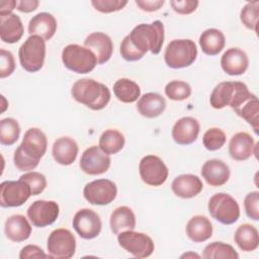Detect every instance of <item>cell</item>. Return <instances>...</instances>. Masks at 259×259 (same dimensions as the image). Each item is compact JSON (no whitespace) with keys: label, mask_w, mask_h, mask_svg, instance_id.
Returning <instances> with one entry per match:
<instances>
[{"label":"cell","mask_w":259,"mask_h":259,"mask_svg":"<svg viewBox=\"0 0 259 259\" xmlns=\"http://www.w3.org/2000/svg\"><path fill=\"white\" fill-rule=\"evenodd\" d=\"M234 240L242 251H254L259 245L258 230L250 224H243L237 228L234 235Z\"/></svg>","instance_id":"cell-31"},{"label":"cell","mask_w":259,"mask_h":259,"mask_svg":"<svg viewBox=\"0 0 259 259\" xmlns=\"http://www.w3.org/2000/svg\"><path fill=\"white\" fill-rule=\"evenodd\" d=\"M120 55L125 61H128V62H135V61L141 60L145 56L133 46L128 35L124 36L120 44Z\"/></svg>","instance_id":"cell-44"},{"label":"cell","mask_w":259,"mask_h":259,"mask_svg":"<svg viewBox=\"0 0 259 259\" xmlns=\"http://www.w3.org/2000/svg\"><path fill=\"white\" fill-rule=\"evenodd\" d=\"M200 131L199 122L191 116H184L178 119L172 127V138L178 145H190L194 143Z\"/></svg>","instance_id":"cell-17"},{"label":"cell","mask_w":259,"mask_h":259,"mask_svg":"<svg viewBox=\"0 0 259 259\" xmlns=\"http://www.w3.org/2000/svg\"><path fill=\"white\" fill-rule=\"evenodd\" d=\"M84 47L93 52L99 65L109 61L113 52L111 38L106 33L100 31L90 33L84 40Z\"/></svg>","instance_id":"cell-18"},{"label":"cell","mask_w":259,"mask_h":259,"mask_svg":"<svg viewBox=\"0 0 259 259\" xmlns=\"http://www.w3.org/2000/svg\"><path fill=\"white\" fill-rule=\"evenodd\" d=\"M127 4L126 0H92L91 5L102 13H111L121 10Z\"/></svg>","instance_id":"cell-41"},{"label":"cell","mask_w":259,"mask_h":259,"mask_svg":"<svg viewBox=\"0 0 259 259\" xmlns=\"http://www.w3.org/2000/svg\"><path fill=\"white\" fill-rule=\"evenodd\" d=\"M30 195V187L21 179L17 181H3L0 184V205L2 207L20 206Z\"/></svg>","instance_id":"cell-12"},{"label":"cell","mask_w":259,"mask_h":259,"mask_svg":"<svg viewBox=\"0 0 259 259\" xmlns=\"http://www.w3.org/2000/svg\"><path fill=\"white\" fill-rule=\"evenodd\" d=\"M204 259H238L239 254L230 244L224 242H212L206 245L202 252Z\"/></svg>","instance_id":"cell-35"},{"label":"cell","mask_w":259,"mask_h":259,"mask_svg":"<svg viewBox=\"0 0 259 259\" xmlns=\"http://www.w3.org/2000/svg\"><path fill=\"white\" fill-rule=\"evenodd\" d=\"M125 144L124 136L117 130L104 131L99 138V148L107 155H114L122 150Z\"/></svg>","instance_id":"cell-34"},{"label":"cell","mask_w":259,"mask_h":259,"mask_svg":"<svg viewBox=\"0 0 259 259\" xmlns=\"http://www.w3.org/2000/svg\"><path fill=\"white\" fill-rule=\"evenodd\" d=\"M244 207L246 214L253 221L259 220V192L252 191L245 196Z\"/></svg>","instance_id":"cell-42"},{"label":"cell","mask_w":259,"mask_h":259,"mask_svg":"<svg viewBox=\"0 0 259 259\" xmlns=\"http://www.w3.org/2000/svg\"><path fill=\"white\" fill-rule=\"evenodd\" d=\"M73 228L85 240L96 238L102 229V223L97 212L90 208L78 210L73 218Z\"/></svg>","instance_id":"cell-15"},{"label":"cell","mask_w":259,"mask_h":259,"mask_svg":"<svg viewBox=\"0 0 259 259\" xmlns=\"http://www.w3.org/2000/svg\"><path fill=\"white\" fill-rule=\"evenodd\" d=\"M234 111L245 119L254 130L256 134H258L259 128V102L258 98L255 94L252 93L250 97L244 100Z\"/></svg>","instance_id":"cell-32"},{"label":"cell","mask_w":259,"mask_h":259,"mask_svg":"<svg viewBox=\"0 0 259 259\" xmlns=\"http://www.w3.org/2000/svg\"><path fill=\"white\" fill-rule=\"evenodd\" d=\"M259 17V1L248 2L240 12L241 22L249 29L257 32Z\"/></svg>","instance_id":"cell-38"},{"label":"cell","mask_w":259,"mask_h":259,"mask_svg":"<svg viewBox=\"0 0 259 259\" xmlns=\"http://www.w3.org/2000/svg\"><path fill=\"white\" fill-rule=\"evenodd\" d=\"M227 137L223 130L219 127L208 128L202 137V144L208 151L220 150L226 143Z\"/></svg>","instance_id":"cell-39"},{"label":"cell","mask_w":259,"mask_h":259,"mask_svg":"<svg viewBox=\"0 0 259 259\" xmlns=\"http://www.w3.org/2000/svg\"><path fill=\"white\" fill-rule=\"evenodd\" d=\"M72 97L92 110L103 109L110 101V91L106 85L94 79L84 78L76 81L71 89Z\"/></svg>","instance_id":"cell-2"},{"label":"cell","mask_w":259,"mask_h":259,"mask_svg":"<svg viewBox=\"0 0 259 259\" xmlns=\"http://www.w3.org/2000/svg\"><path fill=\"white\" fill-rule=\"evenodd\" d=\"M20 259H28V258H51V256L46 254L44 250L36 246V245H26L24 246L20 253H19Z\"/></svg>","instance_id":"cell-46"},{"label":"cell","mask_w":259,"mask_h":259,"mask_svg":"<svg viewBox=\"0 0 259 259\" xmlns=\"http://www.w3.org/2000/svg\"><path fill=\"white\" fill-rule=\"evenodd\" d=\"M117 241L121 248L137 258H147L153 254L155 249L150 236L134 230L120 232L117 235Z\"/></svg>","instance_id":"cell-8"},{"label":"cell","mask_w":259,"mask_h":259,"mask_svg":"<svg viewBox=\"0 0 259 259\" xmlns=\"http://www.w3.org/2000/svg\"><path fill=\"white\" fill-rule=\"evenodd\" d=\"M166 96L174 101H182L190 97L191 87L188 83L180 80H173L165 86Z\"/></svg>","instance_id":"cell-37"},{"label":"cell","mask_w":259,"mask_h":259,"mask_svg":"<svg viewBox=\"0 0 259 259\" xmlns=\"http://www.w3.org/2000/svg\"><path fill=\"white\" fill-rule=\"evenodd\" d=\"M133 46L142 54L150 51L154 55L161 52L164 42V25L160 20L152 23H141L127 34Z\"/></svg>","instance_id":"cell-3"},{"label":"cell","mask_w":259,"mask_h":259,"mask_svg":"<svg viewBox=\"0 0 259 259\" xmlns=\"http://www.w3.org/2000/svg\"><path fill=\"white\" fill-rule=\"evenodd\" d=\"M24 27L20 17L14 13L0 15V37L6 44L17 42L23 35Z\"/></svg>","instance_id":"cell-26"},{"label":"cell","mask_w":259,"mask_h":259,"mask_svg":"<svg viewBox=\"0 0 259 259\" xmlns=\"http://www.w3.org/2000/svg\"><path fill=\"white\" fill-rule=\"evenodd\" d=\"M15 70V61L13 55L4 49L0 50V77L6 78Z\"/></svg>","instance_id":"cell-43"},{"label":"cell","mask_w":259,"mask_h":259,"mask_svg":"<svg viewBox=\"0 0 259 259\" xmlns=\"http://www.w3.org/2000/svg\"><path fill=\"white\" fill-rule=\"evenodd\" d=\"M197 57V48L193 40L188 38L173 39L166 47L164 60L168 67L181 69L189 67Z\"/></svg>","instance_id":"cell-4"},{"label":"cell","mask_w":259,"mask_h":259,"mask_svg":"<svg viewBox=\"0 0 259 259\" xmlns=\"http://www.w3.org/2000/svg\"><path fill=\"white\" fill-rule=\"evenodd\" d=\"M254 139L245 132L235 134L229 143V154L236 161H245L254 154Z\"/></svg>","instance_id":"cell-24"},{"label":"cell","mask_w":259,"mask_h":259,"mask_svg":"<svg viewBox=\"0 0 259 259\" xmlns=\"http://www.w3.org/2000/svg\"><path fill=\"white\" fill-rule=\"evenodd\" d=\"M173 193L181 198H192L203 189L200 178L193 174H181L174 178L171 183Z\"/></svg>","instance_id":"cell-21"},{"label":"cell","mask_w":259,"mask_h":259,"mask_svg":"<svg viewBox=\"0 0 259 259\" xmlns=\"http://www.w3.org/2000/svg\"><path fill=\"white\" fill-rule=\"evenodd\" d=\"M230 168L222 160L210 159L204 162L201 167V176L210 186H222L230 178Z\"/></svg>","instance_id":"cell-20"},{"label":"cell","mask_w":259,"mask_h":259,"mask_svg":"<svg viewBox=\"0 0 259 259\" xmlns=\"http://www.w3.org/2000/svg\"><path fill=\"white\" fill-rule=\"evenodd\" d=\"M109 226L111 232L115 235L122 231L134 230L136 228V215L128 206H118L110 214Z\"/></svg>","instance_id":"cell-29"},{"label":"cell","mask_w":259,"mask_h":259,"mask_svg":"<svg viewBox=\"0 0 259 259\" xmlns=\"http://www.w3.org/2000/svg\"><path fill=\"white\" fill-rule=\"evenodd\" d=\"M207 208L212 219L223 225H232L240 218V206L237 200L228 193L213 194L208 200Z\"/></svg>","instance_id":"cell-7"},{"label":"cell","mask_w":259,"mask_h":259,"mask_svg":"<svg viewBox=\"0 0 259 259\" xmlns=\"http://www.w3.org/2000/svg\"><path fill=\"white\" fill-rule=\"evenodd\" d=\"M78 151L79 148L75 140L70 137H61L54 142L52 154L58 164L68 166L75 162Z\"/></svg>","instance_id":"cell-23"},{"label":"cell","mask_w":259,"mask_h":259,"mask_svg":"<svg viewBox=\"0 0 259 259\" xmlns=\"http://www.w3.org/2000/svg\"><path fill=\"white\" fill-rule=\"evenodd\" d=\"M113 93L115 97L123 103H133L141 95L140 86L133 80L121 78L113 84Z\"/></svg>","instance_id":"cell-33"},{"label":"cell","mask_w":259,"mask_h":259,"mask_svg":"<svg viewBox=\"0 0 259 259\" xmlns=\"http://www.w3.org/2000/svg\"><path fill=\"white\" fill-rule=\"evenodd\" d=\"M247 89V85L243 82H221L213 88L210 94V105L215 109H222L226 106H232L236 99Z\"/></svg>","instance_id":"cell-13"},{"label":"cell","mask_w":259,"mask_h":259,"mask_svg":"<svg viewBox=\"0 0 259 259\" xmlns=\"http://www.w3.org/2000/svg\"><path fill=\"white\" fill-rule=\"evenodd\" d=\"M58 23L53 14L40 12L29 20L28 32L30 35H38L45 40H49L55 35Z\"/></svg>","instance_id":"cell-22"},{"label":"cell","mask_w":259,"mask_h":259,"mask_svg":"<svg viewBox=\"0 0 259 259\" xmlns=\"http://www.w3.org/2000/svg\"><path fill=\"white\" fill-rule=\"evenodd\" d=\"M226 37L217 28H207L199 36V46L207 56H217L225 48Z\"/></svg>","instance_id":"cell-30"},{"label":"cell","mask_w":259,"mask_h":259,"mask_svg":"<svg viewBox=\"0 0 259 259\" xmlns=\"http://www.w3.org/2000/svg\"><path fill=\"white\" fill-rule=\"evenodd\" d=\"M20 136V126L17 120L6 117L0 120V143L4 146H11Z\"/></svg>","instance_id":"cell-36"},{"label":"cell","mask_w":259,"mask_h":259,"mask_svg":"<svg viewBox=\"0 0 259 259\" xmlns=\"http://www.w3.org/2000/svg\"><path fill=\"white\" fill-rule=\"evenodd\" d=\"M47 249L51 258L69 259L76 251L75 236L68 229H56L48 238Z\"/></svg>","instance_id":"cell-9"},{"label":"cell","mask_w":259,"mask_h":259,"mask_svg":"<svg viewBox=\"0 0 259 259\" xmlns=\"http://www.w3.org/2000/svg\"><path fill=\"white\" fill-rule=\"evenodd\" d=\"M48 147L47 136L38 127H30L24 133L21 144L13 155L15 167L20 171H30L37 167L46 154Z\"/></svg>","instance_id":"cell-1"},{"label":"cell","mask_w":259,"mask_h":259,"mask_svg":"<svg viewBox=\"0 0 259 259\" xmlns=\"http://www.w3.org/2000/svg\"><path fill=\"white\" fill-rule=\"evenodd\" d=\"M135 3L146 12H153L159 10L165 3L164 0H136Z\"/></svg>","instance_id":"cell-47"},{"label":"cell","mask_w":259,"mask_h":259,"mask_svg":"<svg viewBox=\"0 0 259 259\" xmlns=\"http://www.w3.org/2000/svg\"><path fill=\"white\" fill-rule=\"evenodd\" d=\"M62 62L68 70L77 74L90 73L97 65L93 52L76 44H70L63 49Z\"/></svg>","instance_id":"cell-5"},{"label":"cell","mask_w":259,"mask_h":259,"mask_svg":"<svg viewBox=\"0 0 259 259\" xmlns=\"http://www.w3.org/2000/svg\"><path fill=\"white\" fill-rule=\"evenodd\" d=\"M186 235L194 243L208 240L212 235V225L204 215L192 217L186 225Z\"/></svg>","instance_id":"cell-28"},{"label":"cell","mask_w":259,"mask_h":259,"mask_svg":"<svg viewBox=\"0 0 259 259\" xmlns=\"http://www.w3.org/2000/svg\"><path fill=\"white\" fill-rule=\"evenodd\" d=\"M249 66L247 54L239 48L228 49L221 58V67L230 76L244 74Z\"/></svg>","instance_id":"cell-19"},{"label":"cell","mask_w":259,"mask_h":259,"mask_svg":"<svg viewBox=\"0 0 259 259\" xmlns=\"http://www.w3.org/2000/svg\"><path fill=\"white\" fill-rule=\"evenodd\" d=\"M18 58L25 71L29 73L39 71L45 63L46 40L38 35L28 36L18 50Z\"/></svg>","instance_id":"cell-6"},{"label":"cell","mask_w":259,"mask_h":259,"mask_svg":"<svg viewBox=\"0 0 259 259\" xmlns=\"http://www.w3.org/2000/svg\"><path fill=\"white\" fill-rule=\"evenodd\" d=\"M59 213V204L54 200H35L27 208V218L36 228H45L54 224Z\"/></svg>","instance_id":"cell-14"},{"label":"cell","mask_w":259,"mask_h":259,"mask_svg":"<svg viewBox=\"0 0 259 259\" xmlns=\"http://www.w3.org/2000/svg\"><path fill=\"white\" fill-rule=\"evenodd\" d=\"M21 180L26 182L31 190V195L40 194L47 187L46 176L36 171H29L20 176Z\"/></svg>","instance_id":"cell-40"},{"label":"cell","mask_w":259,"mask_h":259,"mask_svg":"<svg viewBox=\"0 0 259 259\" xmlns=\"http://www.w3.org/2000/svg\"><path fill=\"white\" fill-rule=\"evenodd\" d=\"M39 5V2L37 0H21L17 1L16 9L20 12L29 13L34 11Z\"/></svg>","instance_id":"cell-48"},{"label":"cell","mask_w":259,"mask_h":259,"mask_svg":"<svg viewBox=\"0 0 259 259\" xmlns=\"http://www.w3.org/2000/svg\"><path fill=\"white\" fill-rule=\"evenodd\" d=\"M17 1L15 0H3L0 1V15L11 14L13 9L16 8Z\"/></svg>","instance_id":"cell-49"},{"label":"cell","mask_w":259,"mask_h":259,"mask_svg":"<svg viewBox=\"0 0 259 259\" xmlns=\"http://www.w3.org/2000/svg\"><path fill=\"white\" fill-rule=\"evenodd\" d=\"M166 108V100L159 93L149 92L144 94L137 103L139 113L147 118H154L161 115Z\"/></svg>","instance_id":"cell-27"},{"label":"cell","mask_w":259,"mask_h":259,"mask_svg":"<svg viewBox=\"0 0 259 259\" xmlns=\"http://www.w3.org/2000/svg\"><path fill=\"white\" fill-rule=\"evenodd\" d=\"M6 237L12 242H23L31 235V226L22 214H13L7 218L4 225Z\"/></svg>","instance_id":"cell-25"},{"label":"cell","mask_w":259,"mask_h":259,"mask_svg":"<svg viewBox=\"0 0 259 259\" xmlns=\"http://www.w3.org/2000/svg\"><path fill=\"white\" fill-rule=\"evenodd\" d=\"M141 179L150 186H160L168 178V168L161 158L155 155L143 157L139 164Z\"/></svg>","instance_id":"cell-10"},{"label":"cell","mask_w":259,"mask_h":259,"mask_svg":"<svg viewBox=\"0 0 259 259\" xmlns=\"http://www.w3.org/2000/svg\"><path fill=\"white\" fill-rule=\"evenodd\" d=\"M117 194L115 183L109 179H96L84 186V198L94 205H106L112 202Z\"/></svg>","instance_id":"cell-11"},{"label":"cell","mask_w":259,"mask_h":259,"mask_svg":"<svg viewBox=\"0 0 259 259\" xmlns=\"http://www.w3.org/2000/svg\"><path fill=\"white\" fill-rule=\"evenodd\" d=\"M111 159L99 146L87 148L80 159L81 170L88 175H100L105 173L110 167Z\"/></svg>","instance_id":"cell-16"},{"label":"cell","mask_w":259,"mask_h":259,"mask_svg":"<svg viewBox=\"0 0 259 259\" xmlns=\"http://www.w3.org/2000/svg\"><path fill=\"white\" fill-rule=\"evenodd\" d=\"M199 2L196 0H172L170 5L172 9L179 14H190L194 12L198 6Z\"/></svg>","instance_id":"cell-45"}]
</instances>
